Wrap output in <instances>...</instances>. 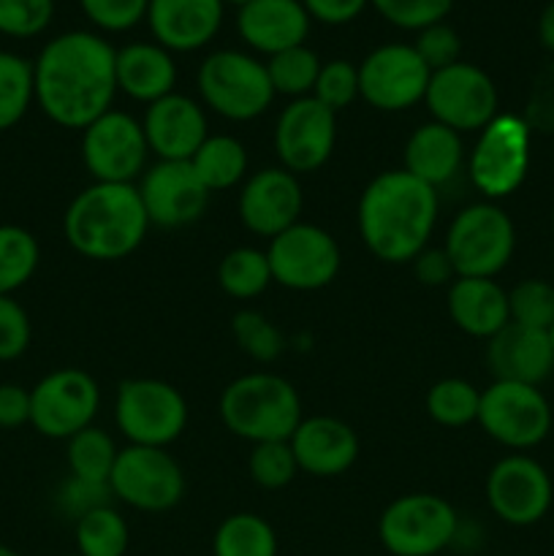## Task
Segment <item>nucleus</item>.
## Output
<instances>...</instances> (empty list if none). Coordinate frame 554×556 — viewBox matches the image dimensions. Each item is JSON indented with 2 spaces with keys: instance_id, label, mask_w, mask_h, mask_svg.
I'll return each instance as SVG.
<instances>
[{
  "instance_id": "39",
  "label": "nucleus",
  "mask_w": 554,
  "mask_h": 556,
  "mask_svg": "<svg viewBox=\"0 0 554 556\" xmlns=\"http://www.w3.org/2000/svg\"><path fill=\"white\" fill-rule=\"evenodd\" d=\"M250 478L259 483L261 489H286L293 478L299 476L297 456H293L291 443L288 440H272V443H255L248 459Z\"/></svg>"
},
{
  "instance_id": "2",
  "label": "nucleus",
  "mask_w": 554,
  "mask_h": 556,
  "mask_svg": "<svg viewBox=\"0 0 554 556\" xmlns=\"http://www.w3.org/2000/svg\"><path fill=\"white\" fill-rule=\"evenodd\" d=\"M358 233L369 253L386 264H407L424 248L438 223V190L407 174L383 172L358 199Z\"/></svg>"
},
{
  "instance_id": "46",
  "label": "nucleus",
  "mask_w": 554,
  "mask_h": 556,
  "mask_svg": "<svg viewBox=\"0 0 554 556\" xmlns=\"http://www.w3.org/2000/svg\"><path fill=\"white\" fill-rule=\"evenodd\" d=\"M33 326L14 296H0V362H14L30 348Z\"/></svg>"
},
{
  "instance_id": "7",
  "label": "nucleus",
  "mask_w": 554,
  "mask_h": 556,
  "mask_svg": "<svg viewBox=\"0 0 554 556\" xmlns=\"http://www.w3.org/2000/svg\"><path fill=\"white\" fill-rule=\"evenodd\" d=\"M114 424L130 445L166 448L188 427V402L166 380H123L114 396Z\"/></svg>"
},
{
  "instance_id": "22",
  "label": "nucleus",
  "mask_w": 554,
  "mask_h": 556,
  "mask_svg": "<svg viewBox=\"0 0 554 556\" xmlns=\"http://www.w3.org/2000/svg\"><path fill=\"white\" fill-rule=\"evenodd\" d=\"M226 0H150L147 25L168 52H196L217 36Z\"/></svg>"
},
{
  "instance_id": "40",
  "label": "nucleus",
  "mask_w": 554,
  "mask_h": 556,
  "mask_svg": "<svg viewBox=\"0 0 554 556\" xmlns=\"http://www.w3.org/2000/svg\"><path fill=\"white\" fill-rule=\"evenodd\" d=\"M234 340L255 362H275L282 353V334L259 309H239L231 318Z\"/></svg>"
},
{
  "instance_id": "50",
  "label": "nucleus",
  "mask_w": 554,
  "mask_h": 556,
  "mask_svg": "<svg viewBox=\"0 0 554 556\" xmlns=\"http://www.w3.org/2000/svg\"><path fill=\"white\" fill-rule=\"evenodd\" d=\"M302 5L307 9L310 20L337 27L356 20L367 9L369 0H302Z\"/></svg>"
},
{
  "instance_id": "41",
  "label": "nucleus",
  "mask_w": 554,
  "mask_h": 556,
  "mask_svg": "<svg viewBox=\"0 0 554 556\" xmlns=\"http://www.w3.org/2000/svg\"><path fill=\"white\" fill-rule=\"evenodd\" d=\"M369 5L389 25L418 33L424 27L445 22V16L454 9V0H369Z\"/></svg>"
},
{
  "instance_id": "53",
  "label": "nucleus",
  "mask_w": 554,
  "mask_h": 556,
  "mask_svg": "<svg viewBox=\"0 0 554 556\" xmlns=\"http://www.w3.org/2000/svg\"><path fill=\"white\" fill-rule=\"evenodd\" d=\"M0 556H22V554L14 552L11 546H3V543H0Z\"/></svg>"
},
{
  "instance_id": "20",
  "label": "nucleus",
  "mask_w": 554,
  "mask_h": 556,
  "mask_svg": "<svg viewBox=\"0 0 554 556\" xmlns=\"http://www.w3.org/2000/svg\"><path fill=\"white\" fill-rule=\"evenodd\" d=\"M304 195L297 174L286 168H261L244 182L239 193V217L255 237L275 239L286 228L297 226Z\"/></svg>"
},
{
  "instance_id": "57",
  "label": "nucleus",
  "mask_w": 554,
  "mask_h": 556,
  "mask_svg": "<svg viewBox=\"0 0 554 556\" xmlns=\"http://www.w3.org/2000/svg\"><path fill=\"white\" fill-rule=\"evenodd\" d=\"M65 556H81V554H65Z\"/></svg>"
},
{
  "instance_id": "52",
  "label": "nucleus",
  "mask_w": 554,
  "mask_h": 556,
  "mask_svg": "<svg viewBox=\"0 0 554 556\" xmlns=\"http://www.w3.org/2000/svg\"><path fill=\"white\" fill-rule=\"evenodd\" d=\"M538 41L546 52L554 54V0L543 5L541 16H538Z\"/></svg>"
},
{
  "instance_id": "48",
  "label": "nucleus",
  "mask_w": 554,
  "mask_h": 556,
  "mask_svg": "<svg viewBox=\"0 0 554 556\" xmlns=\"http://www.w3.org/2000/svg\"><path fill=\"white\" fill-rule=\"evenodd\" d=\"M109 497H114V494L106 483L79 481V478H74V476H71L58 492L60 508H63L74 521L81 519L85 514H90V510L109 505Z\"/></svg>"
},
{
  "instance_id": "18",
  "label": "nucleus",
  "mask_w": 554,
  "mask_h": 556,
  "mask_svg": "<svg viewBox=\"0 0 554 556\" xmlns=\"http://www.w3.org/2000/svg\"><path fill=\"white\" fill-rule=\"evenodd\" d=\"M337 144V114L313 96L293 98L275 125L280 166L291 174L318 172Z\"/></svg>"
},
{
  "instance_id": "56",
  "label": "nucleus",
  "mask_w": 554,
  "mask_h": 556,
  "mask_svg": "<svg viewBox=\"0 0 554 556\" xmlns=\"http://www.w3.org/2000/svg\"><path fill=\"white\" fill-rule=\"evenodd\" d=\"M552 233H554V210H552Z\"/></svg>"
},
{
  "instance_id": "15",
  "label": "nucleus",
  "mask_w": 554,
  "mask_h": 556,
  "mask_svg": "<svg viewBox=\"0 0 554 556\" xmlns=\"http://www.w3.org/2000/svg\"><path fill=\"white\" fill-rule=\"evenodd\" d=\"M144 128L130 114L109 109L81 130V161L96 182H136L147 172Z\"/></svg>"
},
{
  "instance_id": "17",
  "label": "nucleus",
  "mask_w": 554,
  "mask_h": 556,
  "mask_svg": "<svg viewBox=\"0 0 554 556\" xmlns=\"http://www.w3.org/2000/svg\"><path fill=\"white\" fill-rule=\"evenodd\" d=\"M487 503L489 510L505 525L532 527L552 508V478L532 456H503L487 476Z\"/></svg>"
},
{
  "instance_id": "23",
  "label": "nucleus",
  "mask_w": 554,
  "mask_h": 556,
  "mask_svg": "<svg viewBox=\"0 0 554 556\" xmlns=\"http://www.w3.org/2000/svg\"><path fill=\"white\" fill-rule=\"evenodd\" d=\"M310 25L313 20L302 0H248L237 5L239 38L266 58L302 47L310 36Z\"/></svg>"
},
{
  "instance_id": "33",
  "label": "nucleus",
  "mask_w": 554,
  "mask_h": 556,
  "mask_svg": "<svg viewBox=\"0 0 554 556\" xmlns=\"http://www.w3.org/2000/svg\"><path fill=\"white\" fill-rule=\"evenodd\" d=\"M36 103L33 60L0 49V134L11 130Z\"/></svg>"
},
{
  "instance_id": "29",
  "label": "nucleus",
  "mask_w": 554,
  "mask_h": 556,
  "mask_svg": "<svg viewBox=\"0 0 554 556\" xmlns=\"http://www.w3.org/2000/svg\"><path fill=\"white\" fill-rule=\"evenodd\" d=\"M190 166L199 174L210 193L239 185L248 174V150L239 139L226 134L206 136L204 144L190 157Z\"/></svg>"
},
{
  "instance_id": "55",
  "label": "nucleus",
  "mask_w": 554,
  "mask_h": 556,
  "mask_svg": "<svg viewBox=\"0 0 554 556\" xmlns=\"http://www.w3.org/2000/svg\"><path fill=\"white\" fill-rule=\"evenodd\" d=\"M549 337H552V348H554V326H552V329H549Z\"/></svg>"
},
{
  "instance_id": "6",
  "label": "nucleus",
  "mask_w": 554,
  "mask_h": 556,
  "mask_svg": "<svg viewBox=\"0 0 554 556\" xmlns=\"http://www.w3.org/2000/svg\"><path fill=\"white\" fill-rule=\"evenodd\" d=\"M443 250L456 277H498L516 250L514 220L492 201L470 204L451 220Z\"/></svg>"
},
{
  "instance_id": "3",
  "label": "nucleus",
  "mask_w": 554,
  "mask_h": 556,
  "mask_svg": "<svg viewBox=\"0 0 554 556\" xmlns=\"http://www.w3.org/2000/svg\"><path fill=\"white\" fill-rule=\"evenodd\" d=\"M150 217L134 182H92L63 215L71 248L90 261L128 258L144 242Z\"/></svg>"
},
{
  "instance_id": "32",
  "label": "nucleus",
  "mask_w": 554,
  "mask_h": 556,
  "mask_svg": "<svg viewBox=\"0 0 554 556\" xmlns=\"http://www.w3.org/2000/svg\"><path fill=\"white\" fill-rule=\"evenodd\" d=\"M41 261L38 239L27 228L0 226V296H14L22 286H27Z\"/></svg>"
},
{
  "instance_id": "34",
  "label": "nucleus",
  "mask_w": 554,
  "mask_h": 556,
  "mask_svg": "<svg viewBox=\"0 0 554 556\" xmlns=\"http://www.w3.org/2000/svg\"><path fill=\"white\" fill-rule=\"evenodd\" d=\"M217 282L231 299H255L266 291L272 280L266 250L234 248L223 255L217 266Z\"/></svg>"
},
{
  "instance_id": "47",
  "label": "nucleus",
  "mask_w": 554,
  "mask_h": 556,
  "mask_svg": "<svg viewBox=\"0 0 554 556\" xmlns=\"http://www.w3.org/2000/svg\"><path fill=\"white\" fill-rule=\"evenodd\" d=\"M521 117L530 125L532 134L554 136V63L538 71V76L532 79L530 96H527V106Z\"/></svg>"
},
{
  "instance_id": "54",
  "label": "nucleus",
  "mask_w": 554,
  "mask_h": 556,
  "mask_svg": "<svg viewBox=\"0 0 554 556\" xmlns=\"http://www.w3.org/2000/svg\"><path fill=\"white\" fill-rule=\"evenodd\" d=\"M226 3H234V5H242V3H248V0H226Z\"/></svg>"
},
{
  "instance_id": "27",
  "label": "nucleus",
  "mask_w": 554,
  "mask_h": 556,
  "mask_svg": "<svg viewBox=\"0 0 554 556\" xmlns=\"http://www.w3.org/2000/svg\"><path fill=\"white\" fill-rule=\"evenodd\" d=\"M114 71H117V92H125L147 106L166 98L177 85L174 54L155 41L125 43L123 49H117Z\"/></svg>"
},
{
  "instance_id": "28",
  "label": "nucleus",
  "mask_w": 554,
  "mask_h": 556,
  "mask_svg": "<svg viewBox=\"0 0 554 556\" xmlns=\"http://www.w3.org/2000/svg\"><path fill=\"white\" fill-rule=\"evenodd\" d=\"M402 157H405L407 174L438 190L440 185L454 179L456 172H459L462 157H465L462 134L429 119V123L418 125L413 130L411 139L405 141Z\"/></svg>"
},
{
  "instance_id": "19",
  "label": "nucleus",
  "mask_w": 554,
  "mask_h": 556,
  "mask_svg": "<svg viewBox=\"0 0 554 556\" xmlns=\"http://www.w3.org/2000/svg\"><path fill=\"white\" fill-rule=\"evenodd\" d=\"M139 195L150 223L161 228H182L199 220L210 206V190L190 161H158L139 177Z\"/></svg>"
},
{
  "instance_id": "26",
  "label": "nucleus",
  "mask_w": 554,
  "mask_h": 556,
  "mask_svg": "<svg viewBox=\"0 0 554 556\" xmlns=\"http://www.w3.org/2000/svg\"><path fill=\"white\" fill-rule=\"evenodd\" d=\"M449 315L465 334L492 340L511 324L508 291L492 277H456L449 286Z\"/></svg>"
},
{
  "instance_id": "5",
  "label": "nucleus",
  "mask_w": 554,
  "mask_h": 556,
  "mask_svg": "<svg viewBox=\"0 0 554 556\" xmlns=\"http://www.w3.org/2000/svg\"><path fill=\"white\" fill-rule=\"evenodd\" d=\"M196 85L204 106L231 123L261 117L275 101L266 63L239 49H217L206 54L196 74Z\"/></svg>"
},
{
  "instance_id": "11",
  "label": "nucleus",
  "mask_w": 554,
  "mask_h": 556,
  "mask_svg": "<svg viewBox=\"0 0 554 556\" xmlns=\"http://www.w3.org/2000/svg\"><path fill=\"white\" fill-rule=\"evenodd\" d=\"M478 424L494 443L511 451H527L546 440L552 407L538 386L494 380L481 391Z\"/></svg>"
},
{
  "instance_id": "21",
  "label": "nucleus",
  "mask_w": 554,
  "mask_h": 556,
  "mask_svg": "<svg viewBox=\"0 0 554 556\" xmlns=\"http://www.w3.org/2000/svg\"><path fill=\"white\" fill-rule=\"evenodd\" d=\"M141 128H144L147 147L161 161H190L210 136L201 103L182 92H168L161 101L150 103Z\"/></svg>"
},
{
  "instance_id": "12",
  "label": "nucleus",
  "mask_w": 554,
  "mask_h": 556,
  "mask_svg": "<svg viewBox=\"0 0 554 556\" xmlns=\"http://www.w3.org/2000/svg\"><path fill=\"white\" fill-rule=\"evenodd\" d=\"M98 407L101 389L85 369H54L30 389V424L49 440H71L92 427Z\"/></svg>"
},
{
  "instance_id": "13",
  "label": "nucleus",
  "mask_w": 554,
  "mask_h": 556,
  "mask_svg": "<svg viewBox=\"0 0 554 556\" xmlns=\"http://www.w3.org/2000/svg\"><path fill=\"white\" fill-rule=\"evenodd\" d=\"M109 489L144 514H166L185 497V472L166 448L128 445L117 454Z\"/></svg>"
},
{
  "instance_id": "37",
  "label": "nucleus",
  "mask_w": 554,
  "mask_h": 556,
  "mask_svg": "<svg viewBox=\"0 0 554 556\" xmlns=\"http://www.w3.org/2000/svg\"><path fill=\"white\" fill-rule=\"evenodd\" d=\"M478 405H481V391L462 378L438 380L427 394L429 418L449 429L478 421Z\"/></svg>"
},
{
  "instance_id": "31",
  "label": "nucleus",
  "mask_w": 554,
  "mask_h": 556,
  "mask_svg": "<svg viewBox=\"0 0 554 556\" xmlns=\"http://www.w3.org/2000/svg\"><path fill=\"white\" fill-rule=\"evenodd\" d=\"M74 538L76 554L81 556H125L130 543L128 525L112 505H103L76 519Z\"/></svg>"
},
{
  "instance_id": "42",
  "label": "nucleus",
  "mask_w": 554,
  "mask_h": 556,
  "mask_svg": "<svg viewBox=\"0 0 554 556\" xmlns=\"http://www.w3.org/2000/svg\"><path fill=\"white\" fill-rule=\"evenodd\" d=\"M313 98L329 106L335 114L351 106L358 98V65H353L351 60H329V63L320 65Z\"/></svg>"
},
{
  "instance_id": "8",
  "label": "nucleus",
  "mask_w": 554,
  "mask_h": 556,
  "mask_svg": "<svg viewBox=\"0 0 554 556\" xmlns=\"http://www.w3.org/2000/svg\"><path fill=\"white\" fill-rule=\"evenodd\" d=\"M459 532V516L438 494H405L386 505L378 519L380 546L391 556H435L451 546Z\"/></svg>"
},
{
  "instance_id": "16",
  "label": "nucleus",
  "mask_w": 554,
  "mask_h": 556,
  "mask_svg": "<svg viewBox=\"0 0 554 556\" xmlns=\"http://www.w3.org/2000/svg\"><path fill=\"white\" fill-rule=\"evenodd\" d=\"M429 76L413 43H383L358 65V98L378 112H405L424 101Z\"/></svg>"
},
{
  "instance_id": "43",
  "label": "nucleus",
  "mask_w": 554,
  "mask_h": 556,
  "mask_svg": "<svg viewBox=\"0 0 554 556\" xmlns=\"http://www.w3.org/2000/svg\"><path fill=\"white\" fill-rule=\"evenodd\" d=\"M54 16V0H0V33L9 38L41 36Z\"/></svg>"
},
{
  "instance_id": "24",
  "label": "nucleus",
  "mask_w": 554,
  "mask_h": 556,
  "mask_svg": "<svg viewBox=\"0 0 554 556\" xmlns=\"http://www.w3.org/2000/svg\"><path fill=\"white\" fill-rule=\"evenodd\" d=\"M487 367L494 380L541 386L554 372V348L549 331L508 324L487 340Z\"/></svg>"
},
{
  "instance_id": "35",
  "label": "nucleus",
  "mask_w": 554,
  "mask_h": 556,
  "mask_svg": "<svg viewBox=\"0 0 554 556\" xmlns=\"http://www.w3.org/2000/svg\"><path fill=\"white\" fill-rule=\"evenodd\" d=\"M117 454L119 448L103 429L87 427L68 440V470L79 481L109 486Z\"/></svg>"
},
{
  "instance_id": "36",
  "label": "nucleus",
  "mask_w": 554,
  "mask_h": 556,
  "mask_svg": "<svg viewBox=\"0 0 554 556\" xmlns=\"http://www.w3.org/2000/svg\"><path fill=\"white\" fill-rule=\"evenodd\" d=\"M320 58L302 43V47H291L286 52H277L266 60V74H269L275 96L307 98L313 96L315 79L320 74Z\"/></svg>"
},
{
  "instance_id": "30",
  "label": "nucleus",
  "mask_w": 554,
  "mask_h": 556,
  "mask_svg": "<svg viewBox=\"0 0 554 556\" xmlns=\"http://www.w3.org/2000/svg\"><path fill=\"white\" fill-rule=\"evenodd\" d=\"M212 556H277V532L255 514H231L212 538Z\"/></svg>"
},
{
  "instance_id": "9",
  "label": "nucleus",
  "mask_w": 554,
  "mask_h": 556,
  "mask_svg": "<svg viewBox=\"0 0 554 556\" xmlns=\"http://www.w3.org/2000/svg\"><path fill=\"white\" fill-rule=\"evenodd\" d=\"M530 125L519 114H498L478 130L467 172L487 199H505L521 188L530 168Z\"/></svg>"
},
{
  "instance_id": "4",
  "label": "nucleus",
  "mask_w": 554,
  "mask_h": 556,
  "mask_svg": "<svg viewBox=\"0 0 554 556\" xmlns=\"http://www.w3.org/2000/svg\"><path fill=\"white\" fill-rule=\"evenodd\" d=\"M221 418L228 432L253 445L291 440L302 424V400L280 375L250 372L223 389Z\"/></svg>"
},
{
  "instance_id": "44",
  "label": "nucleus",
  "mask_w": 554,
  "mask_h": 556,
  "mask_svg": "<svg viewBox=\"0 0 554 556\" xmlns=\"http://www.w3.org/2000/svg\"><path fill=\"white\" fill-rule=\"evenodd\" d=\"M81 14L103 33L134 30L139 22L147 20L150 0H79Z\"/></svg>"
},
{
  "instance_id": "49",
  "label": "nucleus",
  "mask_w": 554,
  "mask_h": 556,
  "mask_svg": "<svg viewBox=\"0 0 554 556\" xmlns=\"http://www.w3.org/2000/svg\"><path fill=\"white\" fill-rule=\"evenodd\" d=\"M413 271L421 286H451L456 280V271L451 266L449 253L443 248H424L421 253L413 258Z\"/></svg>"
},
{
  "instance_id": "1",
  "label": "nucleus",
  "mask_w": 554,
  "mask_h": 556,
  "mask_svg": "<svg viewBox=\"0 0 554 556\" xmlns=\"http://www.w3.org/2000/svg\"><path fill=\"white\" fill-rule=\"evenodd\" d=\"M117 49L90 30H65L33 60L36 103L60 128L85 130L117 96Z\"/></svg>"
},
{
  "instance_id": "51",
  "label": "nucleus",
  "mask_w": 554,
  "mask_h": 556,
  "mask_svg": "<svg viewBox=\"0 0 554 556\" xmlns=\"http://www.w3.org/2000/svg\"><path fill=\"white\" fill-rule=\"evenodd\" d=\"M25 424H30V389L0 383V429H20Z\"/></svg>"
},
{
  "instance_id": "10",
  "label": "nucleus",
  "mask_w": 554,
  "mask_h": 556,
  "mask_svg": "<svg viewBox=\"0 0 554 556\" xmlns=\"http://www.w3.org/2000/svg\"><path fill=\"white\" fill-rule=\"evenodd\" d=\"M424 103L435 123L456 134H478L498 117V87L487 71L459 60L429 76Z\"/></svg>"
},
{
  "instance_id": "45",
  "label": "nucleus",
  "mask_w": 554,
  "mask_h": 556,
  "mask_svg": "<svg viewBox=\"0 0 554 556\" xmlns=\"http://www.w3.org/2000/svg\"><path fill=\"white\" fill-rule=\"evenodd\" d=\"M413 49L424 60V65L435 74V71L459 63L462 38L454 27L445 25V22H438V25H429L424 30H418Z\"/></svg>"
},
{
  "instance_id": "38",
  "label": "nucleus",
  "mask_w": 554,
  "mask_h": 556,
  "mask_svg": "<svg viewBox=\"0 0 554 556\" xmlns=\"http://www.w3.org/2000/svg\"><path fill=\"white\" fill-rule=\"evenodd\" d=\"M511 324L549 331L554 326V286L538 277L516 282L508 291Z\"/></svg>"
},
{
  "instance_id": "14",
  "label": "nucleus",
  "mask_w": 554,
  "mask_h": 556,
  "mask_svg": "<svg viewBox=\"0 0 554 556\" xmlns=\"http://www.w3.org/2000/svg\"><path fill=\"white\" fill-rule=\"evenodd\" d=\"M266 258H269L272 280L291 291L326 288L340 275L342 266L337 239L326 228L302 220L269 239Z\"/></svg>"
},
{
  "instance_id": "25",
  "label": "nucleus",
  "mask_w": 554,
  "mask_h": 556,
  "mask_svg": "<svg viewBox=\"0 0 554 556\" xmlns=\"http://www.w3.org/2000/svg\"><path fill=\"white\" fill-rule=\"evenodd\" d=\"M291 451L299 472L313 478H335L353 467L358 456V438L345 421L331 416L302 418L291 434Z\"/></svg>"
}]
</instances>
